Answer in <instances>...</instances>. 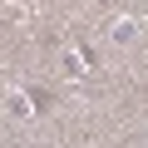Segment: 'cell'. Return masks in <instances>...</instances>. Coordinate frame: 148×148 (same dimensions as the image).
<instances>
[{"label": "cell", "mask_w": 148, "mask_h": 148, "mask_svg": "<svg viewBox=\"0 0 148 148\" xmlns=\"http://www.w3.org/2000/svg\"><path fill=\"white\" fill-rule=\"evenodd\" d=\"M30 109H40V114L54 109V94H49V89H30Z\"/></svg>", "instance_id": "obj_1"}]
</instances>
